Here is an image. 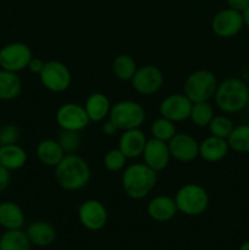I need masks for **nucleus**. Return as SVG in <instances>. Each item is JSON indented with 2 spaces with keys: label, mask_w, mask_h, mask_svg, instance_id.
<instances>
[{
  "label": "nucleus",
  "mask_w": 249,
  "mask_h": 250,
  "mask_svg": "<svg viewBox=\"0 0 249 250\" xmlns=\"http://www.w3.org/2000/svg\"><path fill=\"white\" fill-rule=\"evenodd\" d=\"M55 180L66 190H80L90 180V167L77 154H66L55 166Z\"/></svg>",
  "instance_id": "nucleus-1"
},
{
  "label": "nucleus",
  "mask_w": 249,
  "mask_h": 250,
  "mask_svg": "<svg viewBox=\"0 0 249 250\" xmlns=\"http://www.w3.org/2000/svg\"><path fill=\"white\" fill-rule=\"evenodd\" d=\"M158 173L148 165L142 163L126 166L122 172V188L129 198L141 200L145 198L155 187Z\"/></svg>",
  "instance_id": "nucleus-2"
},
{
  "label": "nucleus",
  "mask_w": 249,
  "mask_h": 250,
  "mask_svg": "<svg viewBox=\"0 0 249 250\" xmlns=\"http://www.w3.org/2000/svg\"><path fill=\"white\" fill-rule=\"evenodd\" d=\"M249 88L244 81L229 77L217 84L214 94L215 104L225 114H236L246 109Z\"/></svg>",
  "instance_id": "nucleus-3"
},
{
  "label": "nucleus",
  "mask_w": 249,
  "mask_h": 250,
  "mask_svg": "<svg viewBox=\"0 0 249 250\" xmlns=\"http://www.w3.org/2000/svg\"><path fill=\"white\" fill-rule=\"evenodd\" d=\"M175 203L177 211L186 216H200L209 208V194L207 189L197 183H187L176 192Z\"/></svg>",
  "instance_id": "nucleus-4"
},
{
  "label": "nucleus",
  "mask_w": 249,
  "mask_h": 250,
  "mask_svg": "<svg viewBox=\"0 0 249 250\" xmlns=\"http://www.w3.org/2000/svg\"><path fill=\"white\" fill-rule=\"evenodd\" d=\"M107 119L117 127L119 131L141 128L145 121V110L134 100H121L111 105Z\"/></svg>",
  "instance_id": "nucleus-5"
},
{
  "label": "nucleus",
  "mask_w": 249,
  "mask_h": 250,
  "mask_svg": "<svg viewBox=\"0 0 249 250\" xmlns=\"http://www.w3.org/2000/svg\"><path fill=\"white\" fill-rule=\"evenodd\" d=\"M219 82L209 70H197L190 73L185 82L183 92L192 103L209 102L214 98Z\"/></svg>",
  "instance_id": "nucleus-6"
},
{
  "label": "nucleus",
  "mask_w": 249,
  "mask_h": 250,
  "mask_svg": "<svg viewBox=\"0 0 249 250\" xmlns=\"http://www.w3.org/2000/svg\"><path fill=\"white\" fill-rule=\"evenodd\" d=\"M39 78L45 89L53 93H62L71 85L72 76L65 63L51 60L44 63Z\"/></svg>",
  "instance_id": "nucleus-7"
},
{
  "label": "nucleus",
  "mask_w": 249,
  "mask_h": 250,
  "mask_svg": "<svg viewBox=\"0 0 249 250\" xmlns=\"http://www.w3.org/2000/svg\"><path fill=\"white\" fill-rule=\"evenodd\" d=\"M32 58V50L27 44L21 42L9 43L0 49V67L19 73L28 67Z\"/></svg>",
  "instance_id": "nucleus-8"
},
{
  "label": "nucleus",
  "mask_w": 249,
  "mask_h": 250,
  "mask_svg": "<svg viewBox=\"0 0 249 250\" xmlns=\"http://www.w3.org/2000/svg\"><path fill=\"white\" fill-rule=\"evenodd\" d=\"M244 27L242 12L233 9L220 10L211 20V29L220 38H232L237 36Z\"/></svg>",
  "instance_id": "nucleus-9"
},
{
  "label": "nucleus",
  "mask_w": 249,
  "mask_h": 250,
  "mask_svg": "<svg viewBox=\"0 0 249 250\" xmlns=\"http://www.w3.org/2000/svg\"><path fill=\"white\" fill-rule=\"evenodd\" d=\"M55 119L61 129L81 132L89 125L90 120L83 105L66 103L58 109Z\"/></svg>",
  "instance_id": "nucleus-10"
},
{
  "label": "nucleus",
  "mask_w": 249,
  "mask_h": 250,
  "mask_svg": "<svg viewBox=\"0 0 249 250\" xmlns=\"http://www.w3.org/2000/svg\"><path fill=\"white\" fill-rule=\"evenodd\" d=\"M78 220L88 231H100L107 222V210L99 200L88 199L78 208Z\"/></svg>",
  "instance_id": "nucleus-11"
},
{
  "label": "nucleus",
  "mask_w": 249,
  "mask_h": 250,
  "mask_svg": "<svg viewBox=\"0 0 249 250\" xmlns=\"http://www.w3.org/2000/svg\"><path fill=\"white\" fill-rule=\"evenodd\" d=\"M193 103L183 93L170 94L161 100L159 105V112L163 117L172 122H182L189 119Z\"/></svg>",
  "instance_id": "nucleus-12"
},
{
  "label": "nucleus",
  "mask_w": 249,
  "mask_h": 250,
  "mask_svg": "<svg viewBox=\"0 0 249 250\" xmlns=\"http://www.w3.org/2000/svg\"><path fill=\"white\" fill-rule=\"evenodd\" d=\"M132 87L142 95H151L158 92L164 83V76L160 68L153 65H145L137 68L131 80Z\"/></svg>",
  "instance_id": "nucleus-13"
},
{
  "label": "nucleus",
  "mask_w": 249,
  "mask_h": 250,
  "mask_svg": "<svg viewBox=\"0 0 249 250\" xmlns=\"http://www.w3.org/2000/svg\"><path fill=\"white\" fill-rule=\"evenodd\" d=\"M167 144L171 158L181 163H192L199 156V143L188 133H176Z\"/></svg>",
  "instance_id": "nucleus-14"
},
{
  "label": "nucleus",
  "mask_w": 249,
  "mask_h": 250,
  "mask_svg": "<svg viewBox=\"0 0 249 250\" xmlns=\"http://www.w3.org/2000/svg\"><path fill=\"white\" fill-rule=\"evenodd\" d=\"M142 155H143L144 164L156 172L165 170L171 159L168 144L155 138L146 141L145 148Z\"/></svg>",
  "instance_id": "nucleus-15"
},
{
  "label": "nucleus",
  "mask_w": 249,
  "mask_h": 250,
  "mask_svg": "<svg viewBox=\"0 0 249 250\" xmlns=\"http://www.w3.org/2000/svg\"><path fill=\"white\" fill-rule=\"evenodd\" d=\"M146 137L141 128L122 131L119 139V149L127 159H136L143 154L146 144Z\"/></svg>",
  "instance_id": "nucleus-16"
},
{
  "label": "nucleus",
  "mask_w": 249,
  "mask_h": 250,
  "mask_svg": "<svg viewBox=\"0 0 249 250\" xmlns=\"http://www.w3.org/2000/svg\"><path fill=\"white\" fill-rule=\"evenodd\" d=\"M146 212L154 221L167 222L172 220L178 211L173 198L168 195H158L148 203Z\"/></svg>",
  "instance_id": "nucleus-17"
},
{
  "label": "nucleus",
  "mask_w": 249,
  "mask_h": 250,
  "mask_svg": "<svg viewBox=\"0 0 249 250\" xmlns=\"http://www.w3.org/2000/svg\"><path fill=\"white\" fill-rule=\"evenodd\" d=\"M228 150L227 141L220 137L210 136L199 143V156L208 163H219L226 158Z\"/></svg>",
  "instance_id": "nucleus-18"
},
{
  "label": "nucleus",
  "mask_w": 249,
  "mask_h": 250,
  "mask_svg": "<svg viewBox=\"0 0 249 250\" xmlns=\"http://www.w3.org/2000/svg\"><path fill=\"white\" fill-rule=\"evenodd\" d=\"M27 237L33 246L49 247L55 242L56 229L50 222L36 221L27 227Z\"/></svg>",
  "instance_id": "nucleus-19"
},
{
  "label": "nucleus",
  "mask_w": 249,
  "mask_h": 250,
  "mask_svg": "<svg viewBox=\"0 0 249 250\" xmlns=\"http://www.w3.org/2000/svg\"><path fill=\"white\" fill-rule=\"evenodd\" d=\"M36 153L38 160L49 167H55L66 155L63 149L55 139H43L39 142Z\"/></svg>",
  "instance_id": "nucleus-20"
},
{
  "label": "nucleus",
  "mask_w": 249,
  "mask_h": 250,
  "mask_svg": "<svg viewBox=\"0 0 249 250\" xmlns=\"http://www.w3.org/2000/svg\"><path fill=\"white\" fill-rule=\"evenodd\" d=\"M83 106H84L90 122L104 121L106 117H109L110 109H111L109 98L103 94V93H93V94H90L87 98L85 104Z\"/></svg>",
  "instance_id": "nucleus-21"
},
{
  "label": "nucleus",
  "mask_w": 249,
  "mask_h": 250,
  "mask_svg": "<svg viewBox=\"0 0 249 250\" xmlns=\"http://www.w3.org/2000/svg\"><path fill=\"white\" fill-rule=\"evenodd\" d=\"M24 214L21 208L14 202L0 203V226L4 229H22Z\"/></svg>",
  "instance_id": "nucleus-22"
},
{
  "label": "nucleus",
  "mask_w": 249,
  "mask_h": 250,
  "mask_svg": "<svg viewBox=\"0 0 249 250\" xmlns=\"http://www.w3.org/2000/svg\"><path fill=\"white\" fill-rule=\"evenodd\" d=\"M0 164L9 171H16L27 164V153L19 144L0 146Z\"/></svg>",
  "instance_id": "nucleus-23"
},
{
  "label": "nucleus",
  "mask_w": 249,
  "mask_h": 250,
  "mask_svg": "<svg viewBox=\"0 0 249 250\" xmlns=\"http://www.w3.org/2000/svg\"><path fill=\"white\" fill-rule=\"evenodd\" d=\"M22 81L16 72L0 70V100L9 102L21 94Z\"/></svg>",
  "instance_id": "nucleus-24"
},
{
  "label": "nucleus",
  "mask_w": 249,
  "mask_h": 250,
  "mask_svg": "<svg viewBox=\"0 0 249 250\" xmlns=\"http://www.w3.org/2000/svg\"><path fill=\"white\" fill-rule=\"evenodd\" d=\"M31 241L22 229H5L0 236V250H31Z\"/></svg>",
  "instance_id": "nucleus-25"
},
{
  "label": "nucleus",
  "mask_w": 249,
  "mask_h": 250,
  "mask_svg": "<svg viewBox=\"0 0 249 250\" xmlns=\"http://www.w3.org/2000/svg\"><path fill=\"white\" fill-rule=\"evenodd\" d=\"M226 141L229 149L236 153L249 154V125L234 126Z\"/></svg>",
  "instance_id": "nucleus-26"
},
{
  "label": "nucleus",
  "mask_w": 249,
  "mask_h": 250,
  "mask_svg": "<svg viewBox=\"0 0 249 250\" xmlns=\"http://www.w3.org/2000/svg\"><path fill=\"white\" fill-rule=\"evenodd\" d=\"M137 68L138 66H137L136 60L127 54H121L112 61V72L121 81H131Z\"/></svg>",
  "instance_id": "nucleus-27"
},
{
  "label": "nucleus",
  "mask_w": 249,
  "mask_h": 250,
  "mask_svg": "<svg viewBox=\"0 0 249 250\" xmlns=\"http://www.w3.org/2000/svg\"><path fill=\"white\" fill-rule=\"evenodd\" d=\"M214 116V109L209 102L193 103L189 120L197 127H208Z\"/></svg>",
  "instance_id": "nucleus-28"
},
{
  "label": "nucleus",
  "mask_w": 249,
  "mask_h": 250,
  "mask_svg": "<svg viewBox=\"0 0 249 250\" xmlns=\"http://www.w3.org/2000/svg\"><path fill=\"white\" fill-rule=\"evenodd\" d=\"M150 133L153 138L168 143L177 132H176L175 122L160 116L151 124Z\"/></svg>",
  "instance_id": "nucleus-29"
},
{
  "label": "nucleus",
  "mask_w": 249,
  "mask_h": 250,
  "mask_svg": "<svg viewBox=\"0 0 249 250\" xmlns=\"http://www.w3.org/2000/svg\"><path fill=\"white\" fill-rule=\"evenodd\" d=\"M208 127H209L211 136L227 139V137L231 134L232 129L234 128V125L232 120L226 115H215Z\"/></svg>",
  "instance_id": "nucleus-30"
},
{
  "label": "nucleus",
  "mask_w": 249,
  "mask_h": 250,
  "mask_svg": "<svg viewBox=\"0 0 249 250\" xmlns=\"http://www.w3.org/2000/svg\"><path fill=\"white\" fill-rule=\"evenodd\" d=\"M56 141L59 142L65 154H75L81 146L80 132L61 129Z\"/></svg>",
  "instance_id": "nucleus-31"
},
{
  "label": "nucleus",
  "mask_w": 249,
  "mask_h": 250,
  "mask_svg": "<svg viewBox=\"0 0 249 250\" xmlns=\"http://www.w3.org/2000/svg\"><path fill=\"white\" fill-rule=\"evenodd\" d=\"M127 158L119 148L111 149L104 156V166L110 172H119L126 167Z\"/></svg>",
  "instance_id": "nucleus-32"
},
{
  "label": "nucleus",
  "mask_w": 249,
  "mask_h": 250,
  "mask_svg": "<svg viewBox=\"0 0 249 250\" xmlns=\"http://www.w3.org/2000/svg\"><path fill=\"white\" fill-rule=\"evenodd\" d=\"M20 138V129L14 124H6L0 127V146H9L17 143Z\"/></svg>",
  "instance_id": "nucleus-33"
},
{
  "label": "nucleus",
  "mask_w": 249,
  "mask_h": 250,
  "mask_svg": "<svg viewBox=\"0 0 249 250\" xmlns=\"http://www.w3.org/2000/svg\"><path fill=\"white\" fill-rule=\"evenodd\" d=\"M10 181H11L10 171L0 164V193L4 192V190L9 187Z\"/></svg>",
  "instance_id": "nucleus-34"
},
{
  "label": "nucleus",
  "mask_w": 249,
  "mask_h": 250,
  "mask_svg": "<svg viewBox=\"0 0 249 250\" xmlns=\"http://www.w3.org/2000/svg\"><path fill=\"white\" fill-rule=\"evenodd\" d=\"M44 63L45 62H44L42 59L32 58L31 61H29V63H28V67L27 68H28L32 73H34V75H39V73L42 72V70H43Z\"/></svg>",
  "instance_id": "nucleus-35"
},
{
  "label": "nucleus",
  "mask_w": 249,
  "mask_h": 250,
  "mask_svg": "<svg viewBox=\"0 0 249 250\" xmlns=\"http://www.w3.org/2000/svg\"><path fill=\"white\" fill-rule=\"evenodd\" d=\"M227 6L236 11L243 12L249 6V0H226Z\"/></svg>",
  "instance_id": "nucleus-36"
},
{
  "label": "nucleus",
  "mask_w": 249,
  "mask_h": 250,
  "mask_svg": "<svg viewBox=\"0 0 249 250\" xmlns=\"http://www.w3.org/2000/svg\"><path fill=\"white\" fill-rule=\"evenodd\" d=\"M102 131L105 136H114V134L116 133L119 129H117V127L115 126V125L112 124L109 119H107V120H105L104 124H103Z\"/></svg>",
  "instance_id": "nucleus-37"
},
{
  "label": "nucleus",
  "mask_w": 249,
  "mask_h": 250,
  "mask_svg": "<svg viewBox=\"0 0 249 250\" xmlns=\"http://www.w3.org/2000/svg\"><path fill=\"white\" fill-rule=\"evenodd\" d=\"M242 15H243V20H244V26H247L249 28V6L247 7L246 10H244L243 12H242Z\"/></svg>",
  "instance_id": "nucleus-38"
},
{
  "label": "nucleus",
  "mask_w": 249,
  "mask_h": 250,
  "mask_svg": "<svg viewBox=\"0 0 249 250\" xmlns=\"http://www.w3.org/2000/svg\"><path fill=\"white\" fill-rule=\"evenodd\" d=\"M238 250H249V241H246L244 243H242Z\"/></svg>",
  "instance_id": "nucleus-39"
},
{
  "label": "nucleus",
  "mask_w": 249,
  "mask_h": 250,
  "mask_svg": "<svg viewBox=\"0 0 249 250\" xmlns=\"http://www.w3.org/2000/svg\"><path fill=\"white\" fill-rule=\"evenodd\" d=\"M246 107L249 110V98H248V102H247V106Z\"/></svg>",
  "instance_id": "nucleus-40"
}]
</instances>
